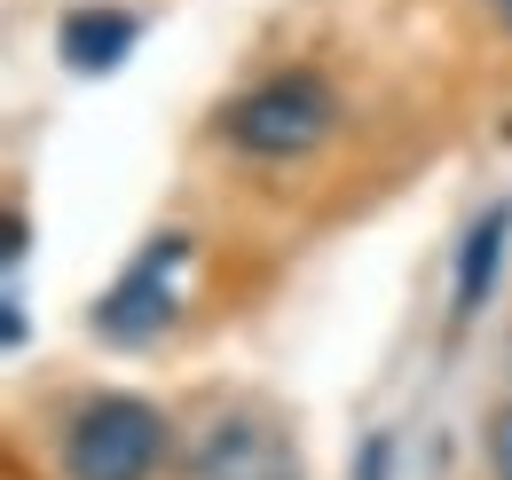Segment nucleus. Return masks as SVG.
Instances as JSON below:
<instances>
[{"instance_id": "1", "label": "nucleus", "mask_w": 512, "mask_h": 480, "mask_svg": "<svg viewBox=\"0 0 512 480\" xmlns=\"http://www.w3.org/2000/svg\"><path fill=\"white\" fill-rule=\"evenodd\" d=\"M339 119V95L323 71H276L245 87L229 111H221V134L245 150V158H308Z\"/></svg>"}, {"instance_id": "2", "label": "nucleus", "mask_w": 512, "mask_h": 480, "mask_svg": "<svg viewBox=\"0 0 512 480\" xmlns=\"http://www.w3.org/2000/svg\"><path fill=\"white\" fill-rule=\"evenodd\" d=\"M158 465H166V418L142 394H95L64 425L71 480H158Z\"/></svg>"}, {"instance_id": "3", "label": "nucleus", "mask_w": 512, "mask_h": 480, "mask_svg": "<svg viewBox=\"0 0 512 480\" xmlns=\"http://www.w3.org/2000/svg\"><path fill=\"white\" fill-rule=\"evenodd\" d=\"M182 268H190V237H182V229L150 237L127 260V276L95 300V331H103V339H119V347L158 339V331L182 315Z\"/></svg>"}, {"instance_id": "4", "label": "nucleus", "mask_w": 512, "mask_h": 480, "mask_svg": "<svg viewBox=\"0 0 512 480\" xmlns=\"http://www.w3.org/2000/svg\"><path fill=\"white\" fill-rule=\"evenodd\" d=\"M182 480H300V441L268 410H213L197 425Z\"/></svg>"}, {"instance_id": "5", "label": "nucleus", "mask_w": 512, "mask_h": 480, "mask_svg": "<svg viewBox=\"0 0 512 480\" xmlns=\"http://www.w3.org/2000/svg\"><path fill=\"white\" fill-rule=\"evenodd\" d=\"M134 40H142V16H134V8H79V16L56 24V56H64V71H79V79L119 71V63L134 56Z\"/></svg>"}, {"instance_id": "6", "label": "nucleus", "mask_w": 512, "mask_h": 480, "mask_svg": "<svg viewBox=\"0 0 512 480\" xmlns=\"http://www.w3.org/2000/svg\"><path fill=\"white\" fill-rule=\"evenodd\" d=\"M505 244H512V205L497 197V205H481V213L465 221V244H457V292H449V307H457V323H465V315H481V300L497 292V268H505Z\"/></svg>"}, {"instance_id": "7", "label": "nucleus", "mask_w": 512, "mask_h": 480, "mask_svg": "<svg viewBox=\"0 0 512 480\" xmlns=\"http://www.w3.org/2000/svg\"><path fill=\"white\" fill-rule=\"evenodd\" d=\"M355 480H394V433H371L363 457H355Z\"/></svg>"}, {"instance_id": "8", "label": "nucleus", "mask_w": 512, "mask_h": 480, "mask_svg": "<svg viewBox=\"0 0 512 480\" xmlns=\"http://www.w3.org/2000/svg\"><path fill=\"white\" fill-rule=\"evenodd\" d=\"M489 465H497V480H512V402L497 410V425H489Z\"/></svg>"}, {"instance_id": "9", "label": "nucleus", "mask_w": 512, "mask_h": 480, "mask_svg": "<svg viewBox=\"0 0 512 480\" xmlns=\"http://www.w3.org/2000/svg\"><path fill=\"white\" fill-rule=\"evenodd\" d=\"M0 339H8V347H24V339H32V323H24V300H16V284H8V307H0Z\"/></svg>"}, {"instance_id": "10", "label": "nucleus", "mask_w": 512, "mask_h": 480, "mask_svg": "<svg viewBox=\"0 0 512 480\" xmlns=\"http://www.w3.org/2000/svg\"><path fill=\"white\" fill-rule=\"evenodd\" d=\"M24 252H32V229H24V213H8V284H16V268H24Z\"/></svg>"}, {"instance_id": "11", "label": "nucleus", "mask_w": 512, "mask_h": 480, "mask_svg": "<svg viewBox=\"0 0 512 480\" xmlns=\"http://www.w3.org/2000/svg\"><path fill=\"white\" fill-rule=\"evenodd\" d=\"M489 8H497V24H505V32H512V0H489Z\"/></svg>"}]
</instances>
